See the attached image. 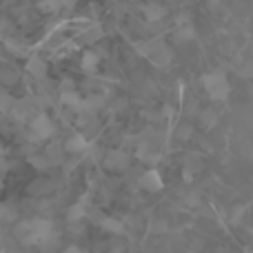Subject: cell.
<instances>
[{"label": "cell", "instance_id": "cell-1", "mask_svg": "<svg viewBox=\"0 0 253 253\" xmlns=\"http://www.w3.org/2000/svg\"><path fill=\"white\" fill-rule=\"evenodd\" d=\"M202 87L209 91L211 100H227L229 91H231V84H229L227 76L222 71H209V74L202 76Z\"/></svg>", "mask_w": 253, "mask_h": 253}, {"label": "cell", "instance_id": "cell-2", "mask_svg": "<svg viewBox=\"0 0 253 253\" xmlns=\"http://www.w3.org/2000/svg\"><path fill=\"white\" fill-rule=\"evenodd\" d=\"M53 135V123L47 114H38L31 120V140H47Z\"/></svg>", "mask_w": 253, "mask_h": 253}, {"label": "cell", "instance_id": "cell-3", "mask_svg": "<svg viewBox=\"0 0 253 253\" xmlns=\"http://www.w3.org/2000/svg\"><path fill=\"white\" fill-rule=\"evenodd\" d=\"M140 187H142L144 191H149V193H156V191H162L165 182H162V175L158 173L156 169H149V171H144V173L140 175Z\"/></svg>", "mask_w": 253, "mask_h": 253}, {"label": "cell", "instance_id": "cell-4", "mask_svg": "<svg viewBox=\"0 0 253 253\" xmlns=\"http://www.w3.org/2000/svg\"><path fill=\"white\" fill-rule=\"evenodd\" d=\"M102 162H105L107 169L123 171V169H126V165H129V156H126L123 149H114V151H109L102 158Z\"/></svg>", "mask_w": 253, "mask_h": 253}, {"label": "cell", "instance_id": "cell-5", "mask_svg": "<svg viewBox=\"0 0 253 253\" xmlns=\"http://www.w3.org/2000/svg\"><path fill=\"white\" fill-rule=\"evenodd\" d=\"M87 149H89V140L83 133H74L65 142V151H69V153H84Z\"/></svg>", "mask_w": 253, "mask_h": 253}, {"label": "cell", "instance_id": "cell-6", "mask_svg": "<svg viewBox=\"0 0 253 253\" xmlns=\"http://www.w3.org/2000/svg\"><path fill=\"white\" fill-rule=\"evenodd\" d=\"M27 71H29L34 78H44V76H47V62L38 56H31L29 60H27Z\"/></svg>", "mask_w": 253, "mask_h": 253}, {"label": "cell", "instance_id": "cell-7", "mask_svg": "<svg viewBox=\"0 0 253 253\" xmlns=\"http://www.w3.org/2000/svg\"><path fill=\"white\" fill-rule=\"evenodd\" d=\"M31 229H34V233L38 236V242H40L44 236H49L53 231V222L47 218H36V220H31Z\"/></svg>", "mask_w": 253, "mask_h": 253}, {"label": "cell", "instance_id": "cell-8", "mask_svg": "<svg viewBox=\"0 0 253 253\" xmlns=\"http://www.w3.org/2000/svg\"><path fill=\"white\" fill-rule=\"evenodd\" d=\"M100 229L105 233H111V236H123L125 233V224L120 222V220H116V218H105L100 222Z\"/></svg>", "mask_w": 253, "mask_h": 253}, {"label": "cell", "instance_id": "cell-9", "mask_svg": "<svg viewBox=\"0 0 253 253\" xmlns=\"http://www.w3.org/2000/svg\"><path fill=\"white\" fill-rule=\"evenodd\" d=\"M102 105H105V98L102 96H91V98H87V100L80 102L78 111H83V114H93V111H98Z\"/></svg>", "mask_w": 253, "mask_h": 253}, {"label": "cell", "instance_id": "cell-10", "mask_svg": "<svg viewBox=\"0 0 253 253\" xmlns=\"http://www.w3.org/2000/svg\"><path fill=\"white\" fill-rule=\"evenodd\" d=\"M144 16H147L149 22H158V20H162V18L167 16V9L162 7V4H158V2H151L147 9H144Z\"/></svg>", "mask_w": 253, "mask_h": 253}, {"label": "cell", "instance_id": "cell-11", "mask_svg": "<svg viewBox=\"0 0 253 253\" xmlns=\"http://www.w3.org/2000/svg\"><path fill=\"white\" fill-rule=\"evenodd\" d=\"M60 102H62L65 107H69V109H76V111H78V109H80V102H83V98H80L78 93L71 89V91H62V93H60Z\"/></svg>", "mask_w": 253, "mask_h": 253}, {"label": "cell", "instance_id": "cell-12", "mask_svg": "<svg viewBox=\"0 0 253 253\" xmlns=\"http://www.w3.org/2000/svg\"><path fill=\"white\" fill-rule=\"evenodd\" d=\"M84 215H87V209H84V205H74V207H69V211H67V220H69L71 224L80 222Z\"/></svg>", "mask_w": 253, "mask_h": 253}, {"label": "cell", "instance_id": "cell-13", "mask_svg": "<svg viewBox=\"0 0 253 253\" xmlns=\"http://www.w3.org/2000/svg\"><path fill=\"white\" fill-rule=\"evenodd\" d=\"M38 245L42 247V249L47 251V253H49V251H53V249H56L58 245H60V236H58L56 231H51V233H49V236H44L42 240L38 242Z\"/></svg>", "mask_w": 253, "mask_h": 253}, {"label": "cell", "instance_id": "cell-14", "mask_svg": "<svg viewBox=\"0 0 253 253\" xmlns=\"http://www.w3.org/2000/svg\"><path fill=\"white\" fill-rule=\"evenodd\" d=\"M13 105H16V100H13L11 93H9V91H0V114H7V111H11Z\"/></svg>", "mask_w": 253, "mask_h": 253}, {"label": "cell", "instance_id": "cell-15", "mask_svg": "<svg viewBox=\"0 0 253 253\" xmlns=\"http://www.w3.org/2000/svg\"><path fill=\"white\" fill-rule=\"evenodd\" d=\"M96 67H98V56L93 51H87L83 56V69L84 71H96Z\"/></svg>", "mask_w": 253, "mask_h": 253}, {"label": "cell", "instance_id": "cell-16", "mask_svg": "<svg viewBox=\"0 0 253 253\" xmlns=\"http://www.w3.org/2000/svg\"><path fill=\"white\" fill-rule=\"evenodd\" d=\"M31 167H36V169H40V171H44V169H49L51 167V160H49L47 156H31Z\"/></svg>", "mask_w": 253, "mask_h": 253}, {"label": "cell", "instance_id": "cell-17", "mask_svg": "<svg viewBox=\"0 0 253 253\" xmlns=\"http://www.w3.org/2000/svg\"><path fill=\"white\" fill-rule=\"evenodd\" d=\"M215 120H218V116L211 114V111H205V114L200 116V123H202V126H205V129H211V126L215 125Z\"/></svg>", "mask_w": 253, "mask_h": 253}, {"label": "cell", "instance_id": "cell-18", "mask_svg": "<svg viewBox=\"0 0 253 253\" xmlns=\"http://www.w3.org/2000/svg\"><path fill=\"white\" fill-rule=\"evenodd\" d=\"M60 7H62L60 0H42V2H40V9H42V11H58Z\"/></svg>", "mask_w": 253, "mask_h": 253}, {"label": "cell", "instance_id": "cell-19", "mask_svg": "<svg viewBox=\"0 0 253 253\" xmlns=\"http://www.w3.org/2000/svg\"><path fill=\"white\" fill-rule=\"evenodd\" d=\"M65 253H87V251H84L83 247H78V245H69V247L65 249Z\"/></svg>", "mask_w": 253, "mask_h": 253}, {"label": "cell", "instance_id": "cell-20", "mask_svg": "<svg viewBox=\"0 0 253 253\" xmlns=\"http://www.w3.org/2000/svg\"><path fill=\"white\" fill-rule=\"evenodd\" d=\"M4 29H7V20H4V18H0V34H2Z\"/></svg>", "mask_w": 253, "mask_h": 253}]
</instances>
